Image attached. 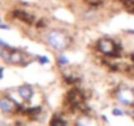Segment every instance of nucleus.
Wrapping results in <instances>:
<instances>
[{
	"label": "nucleus",
	"mask_w": 134,
	"mask_h": 126,
	"mask_svg": "<svg viewBox=\"0 0 134 126\" xmlns=\"http://www.w3.org/2000/svg\"><path fill=\"white\" fill-rule=\"evenodd\" d=\"M45 39H46V43L51 49L60 51V53L69 47V37H67V34L64 32L58 30V29L49 30L45 36Z\"/></svg>",
	"instance_id": "f257e3e1"
},
{
	"label": "nucleus",
	"mask_w": 134,
	"mask_h": 126,
	"mask_svg": "<svg viewBox=\"0 0 134 126\" xmlns=\"http://www.w3.org/2000/svg\"><path fill=\"white\" fill-rule=\"evenodd\" d=\"M116 99L120 104H122L125 106H133L134 105V92L127 87L120 88L116 92Z\"/></svg>",
	"instance_id": "f03ea898"
},
{
	"label": "nucleus",
	"mask_w": 134,
	"mask_h": 126,
	"mask_svg": "<svg viewBox=\"0 0 134 126\" xmlns=\"http://www.w3.org/2000/svg\"><path fill=\"white\" fill-rule=\"evenodd\" d=\"M16 106H17V104L12 99H9L7 96L0 97V110H2L3 113L11 114V113H13L16 110Z\"/></svg>",
	"instance_id": "7ed1b4c3"
},
{
	"label": "nucleus",
	"mask_w": 134,
	"mask_h": 126,
	"mask_svg": "<svg viewBox=\"0 0 134 126\" xmlns=\"http://www.w3.org/2000/svg\"><path fill=\"white\" fill-rule=\"evenodd\" d=\"M17 93H19V96L21 97V100H23V101L29 102V101L33 99L34 89H33V87H32V85H29V84H24V85H20V87H19Z\"/></svg>",
	"instance_id": "20e7f679"
},
{
	"label": "nucleus",
	"mask_w": 134,
	"mask_h": 126,
	"mask_svg": "<svg viewBox=\"0 0 134 126\" xmlns=\"http://www.w3.org/2000/svg\"><path fill=\"white\" fill-rule=\"evenodd\" d=\"M99 49H100V51H103L107 55H113V53H114V43L105 38V39H101L99 42Z\"/></svg>",
	"instance_id": "39448f33"
},
{
	"label": "nucleus",
	"mask_w": 134,
	"mask_h": 126,
	"mask_svg": "<svg viewBox=\"0 0 134 126\" xmlns=\"http://www.w3.org/2000/svg\"><path fill=\"white\" fill-rule=\"evenodd\" d=\"M75 126H95V122H93L91 118H88V117H86V116H82V117H79V118L76 119Z\"/></svg>",
	"instance_id": "423d86ee"
},
{
	"label": "nucleus",
	"mask_w": 134,
	"mask_h": 126,
	"mask_svg": "<svg viewBox=\"0 0 134 126\" xmlns=\"http://www.w3.org/2000/svg\"><path fill=\"white\" fill-rule=\"evenodd\" d=\"M57 62H58V66H67L70 63V59L67 58L64 54H59L58 56H57Z\"/></svg>",
	"instance_id": "0eeeda50"
},
{
	"label": "nucleus",
	"mask_w": 134,
	"mask_h": 126,
	"mask_svg": "<svg viewBox=\"0 0 134 126\" xmlns=\"http://www.w3.org/2000/svg\"><path fill=\"white\" fill-rule=\"evenodd\" d=\"M50 126H67V123L62 119V118H58V117H54L50 122Z\"/></svg>",
	"instance_id": "6e6552de"
},
{
	"label": "nucleus",
	"mask_w": 134,
	"mask_h": 126,
	"mask_svg": "<svg viewBox=\"0 0 134 126\" xmlns=\"http://www.w3.org/2000/svg\"><path fill=\"white\" fill-rule=\"evenodd\" d=\"M37 60H38L40 65H47V63L50 62V59L47 56H45V55H38L37 56Z\"/></svg>",
	"instance_id": "1a4fd4ad"
},
{
	"label": "nucleus",
	"mask_w": 134,
	"mask_h": 126,
	"mask_svg": "<svg viewBox=\"0 0 134 126\" xmlns=\"http://www.w3.org/2000/svg\"><path fill=\"white\" fill-rule=\"evenodd\" d=\"M112 114L116 116V117H121V116H124V112L118 108H114V109H112Z\"/></svg>",
	"instance_id": "9d476101"
},
{
	"label": "nucleus",
	"mask_w": 134,
	"mask_h": 126,
	"mask_svg": "<svg viewBox=\"0 0 134 126\" xmlns=\"http://www.w3.org/2000/svg\"><path fill=\"white\" fill-rule=\"evenodd\" d=\"M4 76V68H0V79H3Z\"/></svg>",
	"instance_id": "9b49d317"
},
{
	"label": "nucleus",
	"mask_w": 134,
	"mask_h": 126,
	"mask_svg": "<svg viewBox=\"0 0 134 126\" xmlns=\"http://www.w3.org/2000/svg\"><path fill=\"white\" fill-rule=\"evenodd\" d=\"M0 28H2V29H9L8 25H3V24H0Z\"/></svg>",
	"instance_id": "f8f14e48"
},
{
	"label": "nucleus",
	"mask_w": 134,
	"mask_h": 126,
	"mask_svg": "<svg viewBox=\"0 0 134 126\" xmlns=\"http://www.w3.org/2000/svg\"><path fill=\"white\" fill-rule=\"evenodd\" d=\"M126 33H129V34H134V29H127Z\"/></svg>",
	"instance_id": "ddd939ff"
},
{
	"label": "nucleus",
	"mask_w": 134,
	"mask_h": 126,
	"mask_svg": "<svg viewBox=\"0 0 134 126\" xmlns=\"http://www.w3.org/2000/svg\"><path fill=\"white\" fill-rule=\"evenodd\" d=\"M0 24H2V19H0Z\"/></svg>",
	"instance_id": "4468645a"
}]
</instances>
